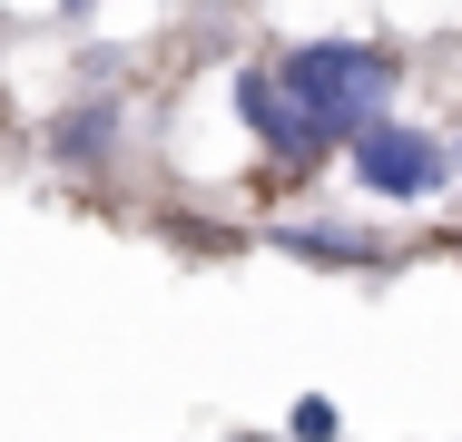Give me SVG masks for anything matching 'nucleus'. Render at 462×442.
Returning a JSON list of instances; mask_svg holds the SVG:
<instances>
[{
	"mask_svg": "<svg viewBox=\"0 0 462 442\" xmlns=\"http://www.w3.org/2000/svg\"><path fill=\"white\" fill-rule=\"evenodd\" d=\"M453 256H462V236H453Z\"/></svg>",
	"mask_w": 462,
	"mask_h": 442,
	"instance_id": "obj_8",
	"label": "nucleus"
},
{
	"mask_svg": "<svg viewBox=\"0 0 462 442\" xmlns=\"http://www.w3.org/2000/svg\"><path fill=\"white\" fill-rule=\"evenodd\" d=\"M118 138H128V108H118L108 88H79V98L50 108V158H60V168H108Z\"/></svg>",
	"mask_w": 462,
	"mask_h": 442,
	"instance_id": "obj_3",
	"label": "nucleus"
},
{
	"mask_svg": "<svg viewBox=\"0 0 462 442\" xmlns=\"http://www.w3.org/2000/svg\"><path fill=\"white\" fill-rule=\"evenodd\" d=\"M236 118L256 128V148H266L276 168H325V138H315V128L276 98V79H266V69H236Z\"/></svg>",
	"mask_w": 462,
	"mask_h": 442,
	"instance_id": "obj_4",
	"label": "nucleus"
},
{
	"mask_svg": "<svg viewBox=\"0 0 462 442\" xmlns=\"http://www.w3.org/2000/svg\"><path fill=\"white\" fill-rule=\"evenodd\" d=\"M443 158H453V177H462V128H453V138H443Z\"/></svg>",
	"mask_w": 462,
	"mask_h": 442,
	"instance_id": "obj_7",
	"label": "nucleus"
},
{
	"mask_svg": "<svg viewBox=\"0 0 462 442\" xmlns=\"http://www.w3.org/2000/svg\"><path fill=\"white\" fill-rule=\"evenodd\" d=\"M285 433H295V442H335V433H345V413H335L325 393H305V403L285 413Z\"/></svg>",
	"mask_w": 462,
	"mask_h": 442,
	"instance_id": "obj_6",
	"label": "nucleus"
},
{
	"mask_svg": "<svg viewBox=\"0 0 462 442\" xmlns=\"http://www.w3.org/2000/svg\"><path fill=\"white\" fill-rule=\"evenodd\" d=\"M345 168H355V187L383 197V207H423V197H443V187H453L443 138H433V128H403V118H374L365 138L345 148Z\"/></svg>",
	"mask_w": 462,
	"mask_h": 442,
	"instance_id": "obj_2",
	"label": "nucleus"
},
{
	"mask_svg": "<svg viewBox=\"0 0 462 442\" xmlns=\"http://www.w3.org/2000/svg\"><path fill=\"white\" fill-rule=\"evenodd\" d=\"M276 246L305 256V265H393V246L383 236H355L345 216H295V226H276Z\"/></svg>",
	"mask_w": 462,
	"mask_h": 442,
	"instance_id": "obj_5",
	"label": "nucleus"
},
{
	"mask_svg": "<svg viewBox=\"0 0 462 442\" xmlns=\"http://www.w3.org/2000/svg\"><path fill=\"white\" fill-rule=\"evenodd\" d=\"M266 79H276V98L315 128V138H325V148H355L374 118L393 108L403 60H393L383 40H305V50L266 60Z\"/></svg>",
	"mask_w": 462,
	"mask_h": 442,
	"instance_id": "obj_1",
	"label": "nucleus"
}]
</instances>
